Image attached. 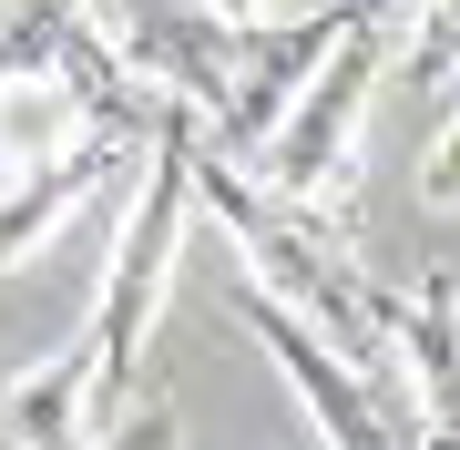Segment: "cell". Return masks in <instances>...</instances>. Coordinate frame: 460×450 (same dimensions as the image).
Segmentation results:
<instances>
[{
	"instance_id": "10",
	"label": "cell",
	"mask_w": 460,
	"mask_h": 450,
	"mask_svg": "<svg viewBox=\"0 0 460 450\" xmlns=\"http://www.w3.org/2000/svg\"><path fill=\"white\" fill-rule=\"evenodd\" d=\"M62 72V11H0V93H41Z\"/></svg>"
},
{
	"instance_id": "12",
	"label": "cell",
	"mask_w": 460,
	"mask_h": 450,
	"mask_svg": "<svg viewBox=\"0 0 460 450\" xmlns=\"http://www.w3.org/2000/svg\"><path fill=\"white\" fill-rule=\"evenodd\" d=\"M420 195L429 205H460V102L440 113V134H429V154H420Z\"/></svg>"
},
{
	"instance_id": "6",
	"label": "cell",
	"mask_w": 460,
	"mask_h": 450,
	"mask_svg": "<svg viewBox=\"0 0 460 450\" xmlns=\"http://www.w3.org/2000/svg\"><path fill=\"white\" fill-rule=\"evenodd\" d=\"M133 164H144L133 144H102V134H83L72 154H51V164L11 174V184H0V277H11V267H31V256H41V246H51V235H62L72 216H83L93 195L133 184Z\"/></svg>"
},
{
	"instance_id": "5",
	"label": "cell",
	"mask_w": 460,
	"mask_h": 450,
	"mask_svg": "<svg viewBox=\"0 0 460 450\" xmlns=\"http://www.w3.org/2000/svg\"><path fill=\"white\" fill-rule=\"evenodd\" d=\"M389 358L420 400V450H460V277L429 267L410 297H389Z\"/></svg>"
},
{
	"instance_id": "4",
	"label": "cell",
	"mask_w": 460,
	"mask_h": 450,
	"mask_svg": "<svg viewBox=\"0 0 460 450\" xmlns=\"http://www.w3.org/2000/svg\"><path fill=\"white\" fill-rule=\"evenodd\" d=\"M338 31H348V11H266L246 62H235V83H226V113L205 123V144L226 154V164H256L266 134L296 113V93L317 83V62L338 51Z\"/></svg>"
},
{
	"instance_id": "9",
	"label": "cell",
	"mask_w": 460,
	"mask_h": 450,
	"mask_svg": "<svg viewBox=\"0 0 460 450\" xmlns=\"http://www.w3.org/2000/svg\"><path fill=\"white\" fill-rule=\"evenodd\" d=\"M399 72H410L420 102H460V11H410L399 21Z\"/></svg>"
},
{
	"instance_id": "3",
	"label": "cell",
	"mask_w": 460,
	"mask_h": 450,
	"mask_svg": "<svg viewBox=\"0 0 460 450\" xmlns=\"http://www.w3.org/2000/svg\"><path fill=\"white\" fill-rule=\"evenodd\" d=\"M93 21H102L123 83L144 102H164V113H184V123H215L266 11H93Z\"/></svg>"
},
{
	"instance_id": "7",
	"label": "cell",
	"mask_w": 460,
	"mask_h": 450,
	"mask_svg": "<svg viewBox=\"0 0 460 450\" xmlns=\"http://www.w3.org/2000/svg\"><path fill=\"white\" fill-rule=\"evenodd\" d=\"M102 410H93V349L62 338V349L21 358L0 379V450H93Z\"/></svg>"
},
{
	"instance_id": "8",
	"label": "cell",
	"mask_w": 460,
	"mask_h": 450,
	"mask_svg": "<svg viewBox=\"0 0 460 450\" xmlns=\"http://www.w3.org/2000/svg\"><path fill=\"white\" fill-rule=\"evenodd\" d=\"M72 144H83V113H72L62 83H41V93H0V184L31 174V164H51V154H72Z\"/></svg>"
},
{
	"instance_id": "11",
	"label": "cell",
	"mask_w": 460,
	"mask_h": 450,
	"mask_svg": "<svg viewBox=\"0 0 460 450\" xmlns=\"http://www.w3.org/2000/svg\"><path fill=\"white\" fill-rule=\"evenodd\" d=\"M174 400H144V410H123L113 430H93V450H174Z\"/></svg>"
},
{
	"instance_id": "2",
	"label": "cell",
	"mask_w": 460,
	"mask_h": 450,
	"mask_svg": "<svg viewBox=\"0 0 460 450\" xmlns=\"http://www.w3.org/2000/svg\"><path fill=\"white\" fill-rule=\"evenodd\" d=\"M389 51H399V21H389V11H348L338 51L317 62V83L296 93V113L266 134V154L246 164L266 205H287V216L348 235V195H358V134H368V93H378V72H389Z\"/></svg>"
},
{
	"instance_id": "1",
	"label": "cell",
	"mask_w": 460,
	"mask_h": 450,
	"mask_svg": "<svg viewBox=\"0 0 460 450\" xmlns=\"http://www.w3.org/2000/svg\"><path fill=\"white\" fill-rule=\"evenodd\" d=\"M184 154H195V123L164 113V134H154L144 164H133V205H123V235H113V267H102V307H93V328H83L102 430L133 410V368H144V338H154V307H164V277H174V256H184V216H195Z\"/></svg>"
}]
</instances>
